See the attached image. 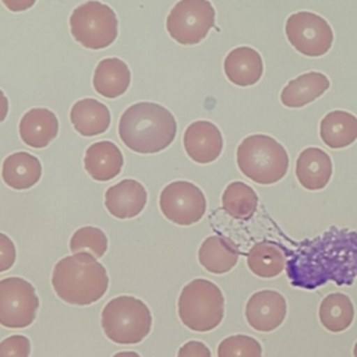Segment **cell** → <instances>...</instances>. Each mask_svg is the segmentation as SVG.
I'll list each match as a JSON object with an SVG mask.
<instances>
[{
	"label": "cell",
	"mask_w": 357,
	"mask_h": 357,
	"mask_svg": "<svg viewBox=\"0 0 357 357\" xmlns=\"http://www.w3.org/2000/svg\"><path fill=\"white\" fill-rule=\"evenodd\" d=\"M331 86L329 78L318 71L304 73L294 79H290L282 89L280 102L287 107H303L319 96Z\"/></svg>",
	"instance_id": "21"
},
{
	"label": "cell",
	"mask_w": 357,
	"mask_h": 357,
	"mask_svg": "<svg viewBox=\"0 0 357 357\" xmlns=\"http://www.w3.org/2000/svg\"><path fill=\"white\" fill-rule=\"evenodd\" d=\"M31 342L26 336L11 335L0 342V357H29Z\"/></svg>",
	"instance_id": "30"
},
{
	"label": "cell",
	"mask_w": 357,
	"mask_h": 357,
	"mask_svg": "<svg viewBox=\"0 0 357 357\" xmlns=\"http://www.w3.org/2000/svg\"><path fill=\"white\" fill-rule=\"evenodd\" d=\"M321 325L332 332L346 331L354 319V305L349 296L343 293H331L324 297L318 308Z\"/></svg>",
	"instance_id": "26"
},
{
	"label": "cell",
	"mask_w": 357,
	"mask_h": 357,
	"mask_svg": "<svg viewBox=\"0 0 357 357\" xmlns=\"http://www.w3.org/2000/svg\"><path fill=\"white\" fill-rule=\"evenodd\" d=\"M131 82L128 66L117 57H107L98 63L92 85L95 91L107 99H114L123 95Z\"/></svg>",
	"instance_id": "22"
},
{
	"label": "cell",
	"mask_w": 357,
	"mask_h": 357,
	"mask_svg": "<svg viewBox=\"0 0 357 357\" xmlns=\"http://www.w3.org/2000/svg\"><path fill=\"white\" fill-rule=\"evenodd\" d=\"M17 258V250L13 243V240L4 234L0 233V272L8 271Z\"/></svg>",
	"instance_id": "31"
},
{
	"label": "cell",
	"mask_w": 357,
	"mask_h": 357,
	"mask_svg": "<svg viewBox=\"0 0 357 357\" xmlns=\"http://www.w3.org/2000/svg\"><path fill=\"white\" fill-rule=\"evenodd\" d=\"M159 208L167 220L180 226H190L204 218L206 198L195 184L178 180L167 184L162 190Z\"/></svg>",
	"instance_id": "11"
},
{
	"label": "cell",
	"mask_w": 357,
	"mask_h": 357,
	"mask_svg": "<svg viewBox=\"0 0 357 357\" xmlns=\"http://www.w3.org/2000/svg\"><path fill=\"white\" fill-rule=\"evenodd\" d=\"M319 135L332 149L346 148L357 139V117L346 110H332L321 120Z\"/></svg>",
	"instance_id": "24"
},
{
	"label": "cell",
	"mask_w": 357,
	"mask_h": 357,
	"mask_svg": "<svg viewBox=\"0 0 357 357\" xmlns=\"http://www.w3.org/2000/svg\"><path fill=\"white\" fill-rule=\"evenodd\" d=\"M177 134L174 116L162 105L138 102L124 110L119 121L121 142L137 153L166 149Z\"/></svg>",
	"instance_id": "2"
},
{
	"label": "cell",
	"mask_w": 357,
	"mask_h": 357,
	"mask_svg": "<svg viewBox=\"0 0 357 357\" xmlns=\"http://www.w3.org/2000/svg\"><path fill=\"white\" fill-rule=\"evenodd\" d=\"M286 38L301 54L319 57L329 52L333 43V31L328 21L311 11H297L286 20Z\"/></svg>",
	"instance_id": "10"
},
{
	"label": "cell",
	"mask_w": 357,
	"mask_h": 357,
	"mask_svg": "<svg viewBox=\"0 0 357 357\" xmlns=\"http://www.w3.org/2000/svg\"><path fill=\"white\" fill-rule=\"evenodd\" d=\"M287 314V303L282 293L276 290H259L254 293L245 304V319L258 332H272L278 329Z\"/></svg>",
	"instance_id": "12"
},
{
	"label": "cell",
	"mask_w": 357,
	"mask_h": 357,
	"mask_svg": "<svg viewBox=\"0 0 357 357\" xmlns=\"http://www.w3.org/2000/svg\"><path fill=\"white\" fill-rule=\"evenodd\" d=\"M238 257L237 245L230 238L218 234L206 237L198 250L199 264L215 275L230 272L237 265Z\"/></svg>",
	"instance_id": "20"
},
{
	"label": "cell",
	"mask_w": 357,
	"mask_h": 357,
	"mask_svg": "<svg viewBox=\"0 0 357 357\" xmlns=\"http://www.w3.org/2000/svg\"><path fill=\"white\" fill-rule=\"evenodd\" d=\"M42 176L39 159L28 152L20 151L8 155L1 165L3 181L14 190H28L33 187Z\"/></svg>",
	"instance_id": "23"
},
{
	"label": "cell",
	"mask_w": 357,
	"mask_h": 357,
	"mask_svg": "<svg viewBox=\"0 0 357 357\" xmlns=\"http://www.w3.org/2000/svg\"><path fill=\"white\" fill-rule=\"evenodd\" d=\"M218 357H262V346L251 336L231 335L219 343Z\"/></svg>",
	"instance_id": "29"
},
{
	"label": "cell",
	"mask_w": 357,
	"mask_h": 357,
	"mask_svg": "<svg viewBox=\"0 0 357 357\" xmlns=\"http://www.w3.org/2000/svg\"><path fill=\"white\" fill-rule=\"evenodd\" d=\"M177 357H212V354L205 343L199 340H188L178 349Z\"/></svg>",
	"instance_id": "32"
},
{
	"label": "cell",
	"mask_w": 357,
	"mask_h": 357,
	"mask_svg": "<svg viewBox=\"0 0 357 357\" xmlns=\"http://www.w3.org/2000/svg\"><path fill=\"white\" fill-rule=\"evenodd\" d=\"M286 254L283 248L272 241L255 243L247 254L250 271L262 279H272L286 268Z\"/></svg>",
	"instance_id": "25"
},
{
	"label": "cell",
	"mask_w": 357,
	"mask_h": 357,
	"mask_svg": "<svg viewBox=\"0 0 357 357\" xmlns=\"http://www.w3.org/2000/svg\"><path fill=\"white\" fill-rule=\"evenodd\" d=\"M332 172L331 156L321 148H305L297 158L296 176L305 190L318 191L325 188L332 177Z\"/></svg>",
	"instance_id": "15"
},
{
	"label": "cell",
	"mask_w": 357,
	"mask_h": 357,
	"mask_svg": "<svg viewBox=\"0 0 357 357\" xmlns=\"http://www.w3.org/2000/svg\"><path fill=\"white\" fill-rule=\"evenodd\" d=\"M7 113H8V99L6 93L0 89V123L6 120Z\"/></svg>",
	"instance_id": "34"
},
{
	"label": "cell",
	"mask_w": 357,
	"mask_h": 357,
	"mask_svg": "<svg viewBox=\"0 0 357 357\" xmlns=\"http://www.w3.org/2000/svg\"><path fill=\"white\" fill-rule=\"evenodd\" d=\"M124 158L116 144L98 141L88 146L84 156L86 173L96 181H109L120 174Z\"/></svg>",
	"instance_id": "18"
},
{
	"label": "cell",
	"mask_w": 357,
	"mask_h": 357,
	"mask_svg": "<svg viewBox=\"0 0 357 357\" xmlns=\"http://www.w3.org/2000/svg\"><path fill=\"white\" fill-rule=\"evenodd\" d=\"M353 356L354 357H357V342L354 343V346H353Z\"/></svg>",
	"instance_id": "36"
},
{
	"label": "cell",
	"mask_w": 357,
	"mask_h": 357,
	"mask_svg": "<svg viewBox=\"0 0 357 357\" xmlns=\"http://www.w3.org/2000/svg\"><path fill=\"white\" fill-rule=\"evenodd\" d=\"M286 275L291 286L315 290L328 282L350 286L357 280V231L331 227L290 251Z\"/></svg>",
	"instance_id": "1"
},
{
	"label": "cell",
	"mask_w": 357,
	"mask_h": 357,
	"mask_svg": "<svg viewBox=\"0 0 357 357\" xmlns=\"http://www.w3.org/2000/svg\"><path fill=\"white\" fill-rule=\"evenodd\" d=\"M70 121L75 131L84 137L103 134L112 121L110 110L102 102L84 98L77 100L70 110Z\"/></svg>",
	"instance_id": "19"
},
{
	"label": "cell",
	"mask_w": 357,
	"mask_h": 357,
	"mask_svg": "<svg viewBox=\"0 0 357 357\" xmlns=\"http://www.w3.org/2000/svg\"><path fill=\"white\" fill-rule=\"evenodd\" d=\"M223 70L231 84L237 86H251L261 79L264 63L255 49L240 46L227 53L223 61Z\"/></svg>",
	"instance_id": "16"
},
{
	"label": "cell",
	"mask_w": 357,
	"mask_h": 357,
	"mask_svg": "<svg viewBox=\"0 0 357 357\" xmlns=\"http://www.w3.org/2000/svg\"><path fill=\"white\" fill-rule=\"evenodd\" d=\"M52 286L57 297L74 305H89L100 300L109 286L106 268L88 252L61 258L53 268Z\"/></svg>",
	"instance_id": "3"
},
{
	"label": "cell",
	"mask_w": 357,
	"mask_h": 357,
	"mask_svg": "<svg viewBox=\"0 0 357 357\" xmlns=\"http://www.w3.org/2000/svg\"><path fill=\"white\" fill-rule=\"evenodd\" d=\"M100 325L109 340L117 344H137L149 335L152 315L142 300L119 296L103 307Z\"/></svg>",
	"instance_id": "6"
},
{
	"label": "cell",
	"mask_w": 357,
	"mask_h": 357,
	"mask_svg": "<svg viewBox=\"0 0 357 357\" xmlns=\"http://www.w3.org/2000/svg\"><path fill=\"white\" fill-rule=\"evenodd\" d=\"M1 3L6 6L7 10L13 13H21L31 8L36 3V0H1Z\"/></svg>",
	"instance_id": "33"
},
{
	"label": "cell",
	"mask_w": 357,
	"mask_h": 357,
	"mask_svg": "<svg viewBox=\"0 0 357 357\" xmlns=\"http://www.w3.org/2000/svg\"><path fill=\"white\" fill-rule=\"evenodd\" d=\"M73 38L86 49L99 50L110 46L119 33L116 13L96 0L77 6L70 15Z\"/></svg>",
	"instance_id": "7"
},
{
	"label": "cell",
	"mask_w": 357,
	"mask_h": 357,
	"mask_svg": "<svg viewBox=\"0 0 357 357\" xmlns=\"http://www.w3.org/2000/svg\"><path fill=\"white\" fill-rule=\"evenodd\" d=\"M59 132L56 114L46 107L28 110L20 121V137L31 148H46Z\"/></svg>",
	"instance_id": "17"
},
{
	"label": "cell",
	"mask_w": 357,
	"mask_h": 357,
	"mask_svg": "<svg viewBox=\"0 0 357 357\" xmlns=\"http://www.w3.org/2000/svg\"><path fill=\"white\" fill-rule=\"evenodd\" d=\"M107 250V237L99 229L93 226H84L74 231L70 238V251L73 254L88 252L95 258L105 255Z\"/></svg>",
	"instance_id": "28"
},
{
	"label": "cell",
	"mask_w": 357,
	"mask_h": 357,
	"mask_svg": "<svg viewBox=\"0 0 357 357\" xmlns=\"http://www.w3.org/2000/svg\"><path fill=\"white\" fill-rule=\"evenodd\" d=\"M215 25V8L209 0H180L173 6L166 29L180 45H197Z\"/></svg>",
	"instance_id": "8"
},
{
	"label": "cell",
	"mask_w": 357,
	"mask_h": 357,
	"mask_svg": "<svg viewBox=\"0 0 357 357\" xmlns=\"http://www.w3.org/2000/svg\"><path fill=\"white\" fill-rule=\"evenodd\" d=\"M146 199V190L139 181L124 178L106 190L105 206L117 219H131L144 211Z\"/></svg>",
	"instance_id": "14"
},
{
	"label": "cell",
	"mask_w": 357,
	"mask_h": 357,
	"mask_svg": "<svg viewBox=\"0 0 357 357\" xmlns=\"http://www.w3.org/2000/svg\"><path fill=\"white\" fill-rule=\"evenodd\" d=\"M177 312L188 329L194 332L213 331L225 315L223 293L208 279H194L181 289Z\"/></svg>",
	"instance_id": "5"
},
{
	"label": "cell",
	"mask_w": 357,
	"mask_h": 357,
	"mask_svg": "<svg viewBox=\"0 0 357 357\" xmlns=\"http://www.w3.org/2000/svg\"><path fill=\"white\" fill-rule=\"evenodd\" d=\"M222 206L229 216L247 220L257 211L258 195L248 184L243 181H233L222 194Z\"/></svg>",
	"instance_id": "27"
},
{
	"label": "cell",
	"mask_w": 357,
	"mask_h": 357,
	"mask_svg": "<svg viewBox=\"0 0 357 357\" xmlns=\"http://www.w3.org/2000/svg\"><path fill=\"white\" fill-rule=\"evenodd\" d=\"M39 310L35 287L22 278L0 280V325L11 329L29 326Z\"/></svg>",
	"instance_id": "9"
},
{
	"label": "cell",
	"mask_w": 357,
	"mask_h": 357,
	"mask_svg": "<svg viewBox=\"0 0 357 357\" xmlns=\"http://www.w3.org/2000/svg\"><path fill=\"white\" fill-rule=\"evenodd\" d=\"M113 357H141V356L135 351H119Z\"/></svg>",
	"instance_id": "35"
},
{
	"label": "cell",
	"mask_w": 357,
	"mask_h": 357,
	"mask_svg": "<svg viewBox=\"0 0 357 357\" xmlns=\"http://www.w3.org/2000/svg\"><path fill=\"white\" fill-rule=\"evenodd\" d=\"M183 144L188 158L202 165L216 160L223 151L220 130L206 120L191 123L184 131Z\"/></svg>",
	"instance_id": "13"
},
{
	"label": "cell",
	"mask_w": 357,
	"mask_h": 357,
	"mask_svg": "<svg viewBox=\"0 0 357 357\" xmlns=\"http://www.w3.org/2000/svg\"><path fill=\"white\" fill-rule=\"evenodd\" d=\"M236 158L240 172L262 185L278 183L289 169V155L284 146L266 134L245 137L237 146Z\"/></svg>",
	"instance_id": "4"
}]
</instances>
